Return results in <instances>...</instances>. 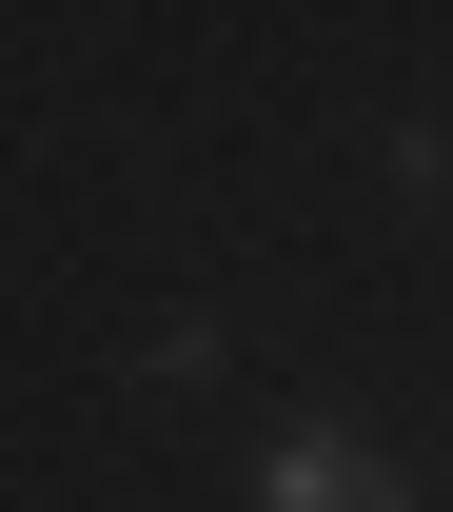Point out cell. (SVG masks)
Returning a JSON list of instances; mask_svg holds the SVG:
<instances>
[{"label":"cell","instance_id":"1","mask_svg":"<svg viewBox=\"0 0 453 512\" xmlns=\"http://www.w3.org/2000/svg\"><path fill=\"white\" fill-rule=\"evenodd\" d=\"M257 512H434V473L394 434H355V414H276L257 434Z\"/></svg>","mask_w":453,"mask_h":512}]
</instances>
